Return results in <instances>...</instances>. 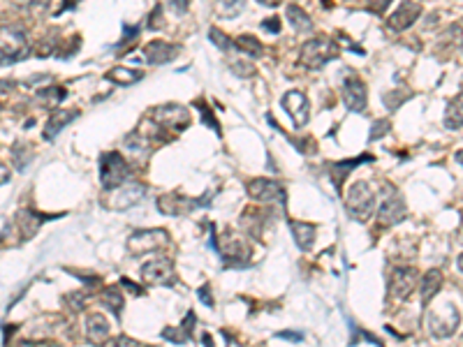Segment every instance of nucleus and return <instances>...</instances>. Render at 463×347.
I'll return each instance as SVG.
<instances>
[{"instance_id":"obj_1","label":"nucleus","mask_w":463,"mask_h":347,"mask_svg":"<svg viewBox=\"0 0 463 347\" xmlns=\"http://www.w3.org/2000/svg\"><path fill=\"white\" fill-rule=\"evenodd\" d=\"M345 211L350 213L357 222H366L371 220V215H373L375 211V194L373 190L361 183V180H357L350 187H347V194H345Z\"/></svg>"},{"instance_id":"obj_2","label":"nucleus","mask_w":463,"mask_h":347,"mask_svg":"<svg viewBox=\"0 0 463 347\" xmlns=\"http://www.w3.org/2000/svg\"><path fill=\"white\" fill-rule=\"evenodd\" d=\"M127 176H130V167H127L125 157L118 150H109L100 157V180L104 190H118L127 180Z\"/></svg>"},{"instance_id":"obj_3","label":"nucleus","mask_w":463,"mask_h":347,"mask_svg":"<svg viewBox=\"0 0 463 347\" xmlns=\"http://www.w3.org/2000/svg\"><path fill=\"white\" fill-rule=\"evenodd\" d=\"M28 54V35L21 26H0V63H14Z\"/></svg>"},{"instance_id":"obj_4","label":"nucleus","mask_w":463,"mask_h":347,"mask_svg":"<svg viewBox=\"0 0 463 347\" xmlns=\"http://www.w3.org/2000/svg\"><path fill=\"white\" fill-rule=\"evenodd\" d=\"M459 324H461L459 308L454 306L452 301H443V304H438L434 311L429 313V331L436 338L452 336L454 331L459 329Z\"/></svg>"},{"instance_id":"obj_5","label":"nucleus","mask_w":463,"mask_h":347,"mask_svg":"<svg viewBox=\"0 0 463 347\" xmlns=\"http://www.w3.org/2000/svg\"><path fill=\"white\" fill-rule=\"evenodd\" d=\"M338 56V47L333 40L327 37H315V40H308L301 47V63L310 67V70H320L324 63H329Z\"/></svg>"},{"instance_id":"obj_6","label":"nucleus","mask_w":463,"mask_h":347,"mask_svg":"<svg viewBox=\"0 0 463 347\" xmlns=\"http://www.w3.org/2000/svg\"><path fill=\"white\" fill-rule=\"evenodd\" d=\"M248 194L255 201L271 204V206H278V208H285V204H287L285 187L271 178H253L248 183Z\"/></svg>"},{"instance_id":"obj_7","label":"nucleus","mask_w":463,"mask_h":347,"mask_svg":"<svg viewBox=\"0 0 463 347\" xmlns=\"http://www.w3.org/2000/svg\"><path fill=\"white\" fill-rule=\"evenodd\" d=\"M167 243H170V234L165 229H139L127 239V248H130V253L134 255L158 250V248Z\"/></svg>"},{"instance_id":"obj_8","label":"nucleus","mask_w":463,"mask_h":347,"mask_svg":"<svg viewBox=\"0 0 463 347\" xmlns=\"http://www.w3.org/2000/svg\"><path fill=\"white\" fill-rule=\"evenodd\" d=\"M408 206L403 197L394 190H387V197L380 201V208H378V222L385 225V227H392V225H399L406 218Z\"/></svg>"},{"instance_id":"obj_9","label":"nucleus","mask_w":463,"mask_h":347,"mask_svg":"<svg viewBox=\"0 0 463 347\" xmlns=\"http://www.w3.org/2000/svg\"><path fill=\"white\" fill-rule=\"evenodd\" d=\"M141 278H144V283H148V285H174V281H177V271H174L172 260L160 257V260H151L144 264Z\"/></svg>"},{"instance_id":"obj_10","label":"nucleus","mask_w":463,"mask_h":347,"mask_svg":"<svg viewBox=\"0 0 463 347\" xmlns=\"http://www.w3.org/2000/svg\"><path fill=\"white\" fill-rule=\"evenodd\" d=\"M158 125L163 127H170V130H184V127L191 123V114H188L186 107H181V104H160L158 109H153V116Z\"/></svg>"},{"instance_id":"obj_11","label":"nucleus","mask_w":463,"mask_h":347,"mask_svg":"<svg viewBox=\"0 0 463 347\" xmlns=\"http://www.w3.org/2000/svg\"><path fill=\"white\" fill-rule=\"evenodd\" d=\"M200 204H207V197L202 199H191V197H184L179 192H167L163 197H158L156 206L158 211H163L165 215H186L188 211L197 208Z\"/></svg>"},{"instance_id":"obj_12","label":"nucleus","mask_w":463,"mask_h":347,"mask_svg":"<svg viewBox=\"0 0 463 347\" xmlns=\"http://www.w3.org/2000/svg\"><path fill=\"white\" fill-rule=\"evenodd\" d=\"M417 288V271L410 267H399L389 281V297L396 301H406Z\"/></svg>"},{"instance_id":"obj_13","label":"nucleus","mask_w":463,"mask_h":347,"mask_svg":"<svg viewBox=\"0 0 463 347\" xmlns=\"http://www.w3.org/2000/svg\"><path fill=\"white\" fill-rule=\"evenodd\" d=\"M280 104H283V109L290 114L292 123L297 127H303L308 123V111H310V104H308V97L299 93V90H290V93L283 95V100H280Z\"/></svg>"},{"instance_id":"obj_14","label":"nucleus","mask_w":463,"mask_h":347,"mask_svg":"<svg viewBox=\"0 0 463 347\" xmlns=\"http://www.w3.org/2000/svg\"><path fill=\"white\" fill-rule=\"evenodd\" d=\"M343 104L354 114H361L368 104V97H366V86H364L361 79L357 77H347L345 84H343Z\"/></svg>"},{"instance_id":"obj_15","label":"nucleus","mask_w":463,"mask_h":347,"mask_svg":"<svg viewBox=\"0 0 463 347\" xmlns=\"http://www.w3.org/2000/svg\"><path fill=\"white\" fill-rule=\"evenodd\" d=\"M179 51L181 49L177 47V44H170L165 40H153L144 47L141 54H144V60L151 65H165V63H170V60L177 58Z\"/></svg>"},{"instance_id":"obj_16","label":"nucleus","mask_w":463,"mask_h":347,"mask_svg":"<svg viewBox=\"0 0 463 347\" xmlns=\"http://www.w3.org/2000/svg\"><path fill=\"white\" fill-rule=\"evenodd\" d=\"M144 194H146V185H141V183L120 185L118 192L111 197V206L113 208H130V206H134L137 201L144 199Z\"/></svg>"},{"instance_id":"obj_17","label":"nucleus","mask_w":463,"mask_h":347,"mask_svg":"<svg viewBox=\"0 0 463 347\" xmlns=\"http://www.w3.org/2000/svg\"><path fill=\"white\" fill-rule=\"evenodd\" d=\"M422 14V5L420 3H403L399 5V10L389 17V28L392 30H406L420 19Z\"/></svg>"},{"instance_id":"obj_18","label":"nucleus","mask_w":463,"mask_h":347,"mask_svg":"<svg viewBox=\"0 0 463 347\" xmlns=\"http://www.w3.org/2000/svg\"><path fill=\"white\" fill-rule=\"evenodd\" d=\"M86 336L90 343L102 345L109 341V322L100 313H93L86 318Z\"/></svg>"},{"instance_id":"obj_19","label":"nucleus","mask_w":463,"mask_h":347,"mask_svg":"<svg viewBox=\"0 0 463 347\" xmlns=\"http://www.w3.org/2000/svg\"><path fill=\"white\" fill-rule=\"evenodd\" d=\"M440 288H443V274L438 269H431L424 274V278L420 281V297H422V304L429 306L431 301L438 297Z\"/></svg>"},{"instance_id":"obj_20","label":"nucleus","mask_w":463,"mask_h":347,"mask_svg":"<svg viewBox=\"0 0 463 347\" xmlns=\"http://www.w3.org/2000/svg\"><path fill=\"white\" fill-rule=\"evenodd\" d=\"M44 222V215H37L35 211L30 208H21L17 215V227L21 232V239H33L37 232H40Z\"/></svg>"},{"instance_id":"obj_21","label":"nucleus","mask_w":463,"mask_h":347,"mask_svg":"<svg viewBox=\"0 0 463 347\" xmlns=\"http://www.w3.org/2000/svg\"><path fill=\"white\" fill-rule=\"evenodd\" d=\"M79 116V111H56L47 118V125H44V139H56L58 132L63 130L65 125H70L74 118Z\"/></svg>"},{"instance_id":"obj_22","label":"nucleus","mask_w":463,"mask_h":347,"mask_svg":"<svg viewBox=\"0 0 463 347\" xmlns=\"http://www.w3.org/2000/svg\"><path fill=\"white\" fill-rule=\"evenodd\" d=\"M292 229V236H294V243H297L301 250H308L315 241V225L310 222H301V220H290L287 222Z\"/></svg>"},{"instance_id":"obj_23","label":"nucleus","mask_w":463,"mask_h":347,"mask_svg":"<svg viewBox=\"0 0 463 347\" xmlns=\"http://www.w3.org/2000/svg\"><path fill=\"white\" fill-rule=\"evenodd\" d=\"M195 322H197V320H195V313H188L186 322L181 324L179 329H174V327H167V329L163 331V338H165V341H170V343L184 345V343H188V341H191V334H193V324H195Z\"/></svg>"},{"instance_id":"obj_24","label":"nucleus","mask_w":463,"mask_h":347,"mask_svg":"<svg viewBox=\"0 0 463 347\" xmlns=\"http://www.w3.org/2000/svg\"><path fill=\"white\" fill-rule=\"evenodd\" d=\"M100 304L107 308L109 313L116 315V318H120V313H123V306H125V297H123V292H120V288L111 285V288H104V290H102Z\"/></svg>"},{"instance_id":"obj_25","label":"nucleus","mask_w":463,"mask_h":347,"mask_svg":"<svg viewBox=\"0 0 463 347\" xmlns=\"http://www.w3.org/2000/svg\"><path fill=\"white\" fill-rule=\"evenodd\" d=\"M463 125V93H459L450 102V107L445 111V127L447 130H459Z\"/></svg>"},{"instance_id":"obj_26","label":"nucleus","mask_w":463,"mask_h":347,"mask_svg":"<svg viewBox=\"0 0 463 347\" xmlns=\"http://www.w3.org/2000/svg\"><path fill=\"white\" fill-rule=\"evenodd\" d=\"M287 21H290L292 28L299 30V33H308V30H313L310 17L301 10L299 5H287Z\"/></svg>"},{"instance_id":"obj_27","label":"nucleus","mask_w":463,"mask_h":347,"mask_svg":"<svg viewBox=\"0 0 463 347\" xmlns=\"http://www.w3.org/2000/svg\"><path fill=\"white\" fill-rule=\"evenodd\" d=\"M141 77H144L141 72L130 70V67H113V70L107 72V79L116 81V84H120V86H130V84H134V81H139Z\"/></svg>"},{"instance_id":"obj_28","label":"nucleus","mask_w":463,"mask_h":347,"mask_svg":"<svg viewBox=\"0 0 463 347\" xmlns=\"http://www.w3.org/2000/svg\"><path fill=\"white\" fill-rule=\"evenodd\" d=\"M65 97V88L63 86H49V88H42L37 93V102L44 104V107H56V104L63 102Z\"/></svg>"},{"instance_id":"obj_29","label":"nucleus","mask_w":463,"mask_h":347,"mask_svg":"<svg viewBox=\"0 0 463 347\" xmlns=\"http://www.w3.org/2000/svg\"><path fill=\"white\" fill-rule=\"evenodd\" d=\"M237 49L244 51V54L250 56V58H260L262 56V44L257 42V37H253V35H241L237 40Z\"/></svg>"},{"instance_id":"obj_30","label":"nucleus","mask_w":463,"mask_h":347,"mask_svg":"<svg viewBox=\"0 0 463 347\" xmlns=\"http://www.w3.org/2000/svg\"><path fill=\"white\" fill-rule=\"evenodd\" d=\"M361 162H371V155H364V157H354V160H350V162H336L333 164V180H336V185H338V178L340 176H345V174H350L352 171V167H357V164H361Z\"/></svg>"},{"instance_id":"obj_31","label":"nucleus","mask_w":463,"mask_h":347,"mask_svg":"<svg viewBox=\"0 0 463 347\" xmlns=\"http://www.w3.org/2000/svg\"><path fill=\"white\" fill-rule=\"evenodd\" d=\"M86 299H88L86 292H72L65 301H67V306H70L74 313H79V311H83V306H86Z\"/></svg>"},{"instance_id":"obj_32","label":"nucleus","mask_w":463,"mask_h":347,"mask_svg":"<svg viewBox=\"0 0 463 347\" xmlns=\"http://www.w3.org/2000/svg\"><path fill=\"white\" fill-rule=\"evenodd\" d=\"M102 347H139V343L130 336H113L107 343H102Z\"/></svg>"},{"instance_id":"obj_33","label":"nucleus","mask_w":463,"mask_h":347,"mask_svg":"<svg viewBox=\"0 0 463 347\" xmlns=\"http://www.w3.org/2000/svg\"><path fill=\"white\" fill-rule=\"evenodd\" d=\"M209 37H211V42L216 44V47H220V49H230L232 47V40L227 37L225 33H220L218 28H211L209 30Z\"/></svg>"},{"instance_id":"obj_34","label":"nucleus","mask_w":463,"mask_h":347,"mask_svg":"<svg viewBox=\"0 0 463 347\" xmlns=\"http://www.w3.org/2000/svg\"><path fill=\"white\" fill-rule=\"evenodd\" d=\"M241 10H244V3H220L218 5V14H227V17H234V14H239Z\"/></svg>"},{"instance_id":"obj_35","label":"nucleus","mask_w":463,"mask_h":347,"mask_svg":"<svg viewBox=\"0 0 463 347\" xmlns=\"http://www.w3.org/2000/svg\"><path fill=\"white\" fill-rule=\"evenodd\" d=\"M262 28H264V30H269V33H280V21H278L276 17H271V19L264 21Z\"/></svg>"},{"instance_id":"obj_36","label":"nucleus","mask_w":463,"mask_h":347,"mask_svg":"<svg viewBox=\"0 0 463 347\" xmlns=\"http://www.w3.org/2000/svg\"><path fill=\"white\" fill-rule=\"evenodd\" d=\"M200 299H202V304L204 306H214V299H211V294H209V285H204V288H200Z\"/></svg>"},{"instance_id":"obj_37","label":"nucleus","mask_w":463,"mask_h":347,"mask_svg":"<svg viewBox=\"0 0 463 347\" xmlns=\"http://www.w3.org/2000/svg\"><path fill=\"white\" fill-rule=\"evenodd\" d=\"M387 127H389V123H387V120H382V123H375V125H373V134H371V139H378V134H380V137H382Z\"/></svg>"},{"instance_id":"obj_38","label":"nucleus","mask_w":463,"mask_h":347,"mask_svg":"<svg viewBox=\"0 0 463 347\" xmlns=\"http://www.w3.org/2000/svg\"><path fill=\"white\" fill-rule=\"evenodd\" d=\"M10 176H12V174H10V169H7L3 162H0V185H5L7 180H10Z\"/></svg>"},{"instance_id":"obj_39","label":"nucleus","mask_w":463,"mask_h":347,"mask_svg":"<svg viewBox=\"0 0 463 347\" xmlns=\"http://www.w3.org/2000/svg\"><path fill=\"white\" fill-rule=\"evenodd\" d=\"M120 285H125V288L130 290V292H134V294H141V288H137V285H132L130 281H127V278H120Z\"/></svg>"},{"instance_id":"obj_40","label":"nucleus","mask_w":463,"mask_h":347,"mask_svg":"<svg viewBox=\"0 0 463 347\" xmlns=\"http://www.w3.org/2000/svg\"><path fill=\"white\" fill-rule=\"evenodd\" d=\"M280 338H290V341H301V334H294V331H283V334H280Z\"/></svg>"},{"instance_id":"obj_41","label":"nucleus","mask_w":463,"mask_h":347,"mask_svg":"<svg viewBox=\"0 0 463 347\" xmlns=\"http://www.w3.org/2000/svg\"><path fill=\"white\" fill-rule=\"evenodd\" d=\"M202 341H204V345H207V347H216L214 341H211V336H209V334H204V336H202Z\"/></svg>"},{"instance_id":"obj_42","label":"nucleus","mask_w":463,"mask_h":347,"mask_svg":"<svg viewBox=\"0 0 463 347\" xmlns=\"http://www.w3.org/2000/svg\"><path fill=\"white\" fill-rule=\"evenodd\" d=\"M227 347H241V345L234 341V338H227Z\"/></svg>"},{"instance_id":"obj_43","label":"nucleus","mask_w":463,"mask_h":347,"mask_svg":"<svg viewBox=\"0 0 463 347\" xmlns=\"http://www.w3.org/2000/svg\"><path fill=\"white\" fill-rule=\"evenodd\" d=\"M10 86H12L10 81H0V90H3V88H10Z\"/></svg>"},{"instance_id":"obj_44","label":"nucleus","mask_w":463,"mask_h":347,"mask_svg":"<svg viewBox=\"0 0 463 347\" xmlns=\"http://www.w3.org/2000/svg\"><path fill=\"white\" fill-rule=\"evenodd\" d=\"M457 162L463 164V150H459V153H457Z\"/></svg>"},{"instance_id":"obj_45","label":"nucleus","mask_w":463,"mask_h":347,"mask_svg":"<svg viewBox=\"0 0 463 347\" xmlns=\"http://www.w3.org/2000/svg\"><path fill=\"white\" fill-rule=\"evenodd\" d=\"M457 264H459V269L463 271V253L459 255V260H457Z\"/></svg>"},{"instance_id":"obj_46","label":"nucleus","mask_w":463,"mask_h":347,"mask_svg":"<svg viewBox=\"0 0 463 347\" xmlns=\"http://www.w3.org/2000/svg\"><path fill=\"white\" fill-rule=\"evenodd\" d=\"M0 111H3V104H0Z\"/></svg>"}]
</instances>
